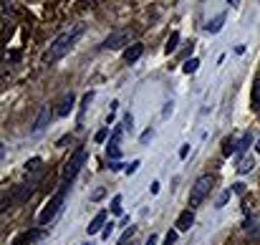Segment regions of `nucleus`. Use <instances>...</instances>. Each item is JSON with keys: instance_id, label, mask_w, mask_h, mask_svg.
<instances>
[{"instance_id": "1", "label": "nucleus", "mask_w": 260, "mask_h": 245, "mask_svg": "<svg viewBox=\"0 0 260 245\" xmlns=\"http://www.w3.org/2000/svg\"><path fill=\"white\" fill-rule=\"evenodd\" d=\"M86 30V25L84 23H74L69 30H63L51 46H48V51L43 53V61L46 64H56V61H61L74 46H76V41H79V36Z\"/></svg>"}, {"instance_id": "2", "label": "nucleus", "mask_w": 260, "mask_h": 245, "mask_svg": "<svg viewBox=\"0 0 260 245\" xmlns=\"http://www.w3.org/2000/svg\"><path fill=\"white\" fill-rule=\"evenodd\" d=\"M212 185H215V177H212V174H202V177L194 179V185H192V190H189V200H187L189 210L200 207V205L207 200V195L212 192Z\"/></svg>"}, {"instance_id": "3", "label": "nucleus", "mask_w": 260, "mask_h": 245, "mask_svg": "<svg viewBox=\"0 0 260 245\" xmlns=\"http://www.w3.org/2000/svg\"><path fill=\"white\" fill-rule=\"evenodd\" d=\"M66 192H69V187H66V185H61V187H58V192L46 202V207H43V210H41V215H38V223H41V225L51 223V220L58 215V210H61V205H63V200H66Z\"/></svg>"}, {"instance_id": "4", "label": "nucleus", "mask_w": 260, "mask_h": 245, "mask_svg": "<svg viewBox=\"0 0 260 245\" xmlns=\"http://www.w3.org/2000/svg\"><path fill=\"white\" fill-rule=\"evenodd\" d=\"M84 162H86V149H76V152H74V157H71L69 164H66V169H63V182H61V185L71 187V182H74V179H76V174L81 172Z\"/></svg>"}, {"instance_id": "5", "label": "nucleus", "mask_w": 260, "mask_h": 245, "mask_svg": "<svg viewBox=\"0 0 260 245\" xmlns=\"http://www.w3.org/2000/svg\"><path fill=\"white\" fill-rule=\"evenodd\" d=\"M129 38H132V33H129V30H116V33H111V36L101 43V48H106V51L121 48L124 43H129Z\"/></svg>"}, {"instance_id": "6", "label": "nucleus", "mask_w": 260, "mask_h": 245, "mask_svg": "<svg viewBox=\"0 0 260 245\" xmlns=\"http://www.w3.org/2000/svg\"><path fill=\"white\" fill-rule=\"evenodd\" d=\"M243 233H245L248 238L258 240L260 238V212H253V215L245 218V223H243Z\"/></svg>"}, {"instance_id": "7", "label": "nucleus", "mask_w": 260, "mask_h": 245, "mask_svg": "<svg viewBox=\"0 0 260 245\" xmlns=\"http://www.w3.org/2000/svg\"><path fill=\"white\" fill-rule=\"evenodd\" d=\"M53 114H56V111H53V106H43V109H41V114L36 116V124H33V134H41V132H43V129H46L48 124H51Z\"/></svg>"}, {"instance_id": "8", "label": "nucleus", "mask_w": 260, "mask_h": 245, "mask_svg": "<svg viewBox=\"0 0 260 245\" xmlns=\"http://www.w3.org/2000/svg\"><path fill=\"white\" fill-rule=\"evenodd\" d=\"M121 132H124V127H116V129H114V134H111V139H109V147H106V155H109V160H119V157H121V149H119Z\"/></svg>"}, {"instance_id": "9", "label": "nucleus", "mask_w": 260, "mask_h": 245, "mask_svg": "<svg viewBox=\"0 0 260 245\" xmlns=\"http://www.w3.org/2000/svg\"><path fill=\"white\" fill-rule=\"evenodd\" d=\"M142 53H144V46H142V43H132V46L124 51V61H126V64H137V61L142 58Z\"/></svg>"}, {"instance_id": "10", "label": "nucleus", "mask_w": 260, "mask_h": 245, "mask_svg": "<svg viewBox=\"0 0 260 245\" xmlns=\"http://www.w3.org/2000/svg\"><path fill=\"white\" fill-rule=\"evenodd\" d=\"M192 223H194V212H192V210H184V212H179V218H177V230H179V233H187V230L192 228Z\"/></svg>"}, {"instance_id": "11", "label": "nucleus", "mask_w": 260, "mask_h": 245, "mask_svg": "<svg viewBox=\"0 0 260 245\" xmlns=\"http://www.w3.org/2000/svg\"><path fill=\"white\" fill-rule=\"evenodd\" d=\"M101 228H106V212H104V210L93 215V220L88 223V228H86V230H88V235H96V233H99Z\"/></svg>"}, {"instance_id": "12", "label": "nucleus", "mask_w": 260, "mask_h": 245, "mask_svg": "<svg viewBox=\"0 0 260 245\" xmlns=\"http://www.w3.org/2000/svg\"><path fill=\"white\" fill-rule=\"evenodd\" d=\"M74 101H76V99H74V94L69 91V94H66V96L58 101V109H56V114H58V116H66V114L74 109Z\"/></svg>"}, {"instance_id": "13", "label": "nucleus", "mask_w": 260, "mask_h": 245, "mask_svg": "<svg viewBox=\"0 0 260 245\" xmlns=\"http://www.w3.org/2000/svg\"><path fill=\"white\" fill-rule=\"evenodd\" d=\"M43 235V230H30V233H23V235H18L15 238V245H33L38 238Z\"/></svg>"}, {"instance_id": "14", "label": "nucleus", "mask_w": 260, "mask_h": 245, "mask_svg": "<svg viewBox=\"0 0 260 245\" xmlns=\"http://www.w3.org/2000/svg\"><path fill=\"white\" fill-rule=\"evenodd\" d=\"M222 23H225V13H220V15H215V18H212V20H210V23L205 25V30L215 36V33H220V30H222Z\"/></svg>"}, {"instance_id": "15", "label": "nucleus", "mask_w": 260, "mask_h": 245, "mask_svg": "<svg viewBox=\"0 0 260 245\" xmlns=\"http://www.w3.org/2000/svg\"><path fill=\"white\" fill-rule=\"evenodd\" d=\"M253 167H255V160L250 155H243L238 162V174H248V172H253Z\"/></svg>"}, {"instance_id": "16", "label": "nucleus", "mask_w": 260, "mask_h": 245, "mask_svg": "<svg viewBox=\"0 0 260 245\" xmlns=\"http://www.w3.org/2000/svg\"><path fill=\"white\" fill-rule=\"evenodd\" d=\"M250 104H253V111L260 114V79L253 81V91H250Z\"/></svg>"}, {"instance_id": "17", "label": "nucleus", "mask_w": 260, "mask_h": 245, "mask_svg": "<svg viewBox=\"0 0 260 245\" xmlns=\"http://www.w3.org/2000/svg\"><path fill=\"white\" fill-rule=\"evenodd\" d=\"M238 144H240V139H235V137H230V139H225V147H222V155H225V157H230V155H235V152H238Z\"/></svg>"}, {"instance_id": "18", "label": "nucleus", "mask_w": 260, "mask_h": 245, "mask_svg": "<svg viewBox=\"0 0 260 245\" xmlns=\"http://www.w3.org/2000/svg\"><path fill=\"white\" fill-rule=\"evenodd\" d=\"M177 43H179V33L174 30L172 36H170V41H167V46H165V51H167V53H174V51H177Z\"/></svg>"}, {"instance_id": "19", "label": "nucleus", "mask_w": 260, "mask_h": 245, "mask_svg": "<svg viewBox=\"0 0 260 245\" xmlns=\"http://www.w3.org/2000/svg\"><path fill=\"white\" fill-rule=\"evenodd\" d=\"M197 66H200V61H197V58H189V61H184L182 71H184V74H194V71H197Z\"/></svg>"}, {"instance_id": "20", "label": "nucleus", "mask_w": 260, "mask_h": 245, "mask_svg": "<svg viewBox=\"0 0 260 245\" xmlns=\"http://www.w3.org/2000/svg\"><path fill=\"white\" fill-rule=\"evenodd\" d=\"M121 210H124V207H121V195H116V197L111 200V212H114V215H121Z\"/></svg>"}, {"instance_id": "21", "label": "nucleus", "mask_w": 260, "mask_h": 245, "mask_svg": "<svg viewBox=\"0 0 260 245\" xmlns=\"http://www.w3.org/2000/svg\"><path fill=\"white\" fill-rule=\"evenodd\" d=\"M91 99H93V94L88 91L86 96H84V101H81V109H79V119H84V111H86V106L91 104Z\"/></svg>"}, {"instance_id": "22", "label": "nucleus", "mask_w": 260, "mask_h": 245, "mask_svg": "<svg viewBox=\"0 0 260 245\" xmlns=\"http://www.w3.org/2000/svg\"><path fill=\"white\" fill-rule=\"evenodd\" d=\"M121 127H124L126 132H132V129H134V116H132V114H126V116L121 119Z\"/></svg>"}, {"instance_id": "23", "label": "nucleus", "mask_w": 260, "mask_h": 245, "mask_svg": "<svg viewBox=\"0 0 260 245\" xmlns=\"http://www.w3.org/2000/svg\"><path fill=\"white\" fill-rule=\"evenodd\" d=\"M41 160H38V157H36V160H30V162H25V172H36V169H38V167H41Z\"/></svg>"}, {"instance_id": "24", "label": "nucleus", "mask_w": 260, "mask_h": 245, "mask_svg": "<svg viewBox=\"0 0 260 245\" xmlns=\"http://www.w3.org/2000/svg\"><path fill=\"white\" fill-rule=\"evenodd\" d=\"M230 197H233V190H228V192H222V195H220V200H217V207H222V205H225V202H228Z\"/></svg>"}, {"instance_id": "25", "label": "nucleus", "mask_w": 260, "mask_h": 245, "mask_svg": "<svg viewBox=\"0 0 260 245\" xmlns=\"http://www.w3.org/2000/svg\"><path fill=\"white\" fill-rule=\"evenodd\" d=\"M106 134H109V127H104V129H101V132H96V137H93V139H96V142H99V144H101V142H104V139H106Z\"/></svg>"}, {"instance_id": "26", "label": "nucleus", "mask_w": 260, "mask_h": 245, "mask_svg": "<svg viewBox=\"0 0 260 245\" xmlns=\"http://www.w3.org/2000/svg\"><path fill=\"white\" fill-rule=\"evenodd\" d=\"M114 228H116V225H114V223H109V225H106V228L101 230V235H104V240H109V235L114 233Z\"/></svg>"}, {"instance_id": "27", "label": "nucleus", "mask_w": 260, "mask_h": 245, "mask_svg": "<svg viewBox=\"0 0 260 245\" xmlns=\"http://www.w3.org/2000/svg\"><path fill=\"white\" fill-rule=\"evenodd\" d=\"M165 245H177V233H167V238H165Z\"/></svg>"}, {"instance_id": "28", "label": "nucleus", "mask_w": 260, "mask_h": 245, "mask_svg": "<svg viewBox=\"0 0 260 245\" xmlns=\"http://www.w3.org/2000/svg\"><path fill=\"white\" fill-rule=\"evenodd\" d=\"M152 137H154V132H152V129H147V132L142 134V139H139V142H142V144H147V142H149Z\"/></svg>"}, {"instance_id": "29", "label": "nucleus", "mask_w": 260, "mask_h": 245, "mask_svg": "<svg viewBox=\"0 0 260 245\" xmlns=\"http://www.w3.org/2000/svg\"><path fill=\"white\" fill-rule=\"evenodd\" d=\"M137 169H139V160H134V162H132L129 167H126V174H134Z\"/></svg>"}, {"instance_id": "30", "label": "nucleus", "mask_w": 260, "mask_h": 245, "mask_svg": "<svg viewBox=\"0 0 260 245\" xmlns=\"http://www.w3.org/2000/svg\"><path fill=\"white\" fill-rule=\"evenodd\" d=\"M104 195H106V190H104V187H99V190H96V192L91 195V200H101Z\"/></svg>"}, {"instance_id": "31", "label": "nucleus", "mask_w": 260, "mask_h": 245, "mask_svg": "<svg viewBox=\"0 0 260 245\" xmlns=\"http://www.w3.org/2000/svg\"><path fill=\"white\" fill-rule=\"evenodd\" d=\"M132 235H134V228H129V230H126V233H124V235H121V245L126 243V240H129V238H132Z\"/></svg>"}, {"instance_id": "32", "label": "nucleus", "mask_w": 260, "mask_h": 245, "mask_svg": "<svg viewBox=\"0 0 260 245\" xmlns=\"http://www.w3.org/2000/svg\"><path fill=\"white\" fill-rule=\"evenodd\" d=\"M187 155H189V144H182V149H179V157H182V160H184V157H187Z\"/></svg>"}, {"instance_id": "33", "label": "nucleus", "mask_w": 260, "mask_h": 245, "mask_svg": "<svg viewBox=\"0 0 260 245\" xmlns=\"http://www.w3.org/2000/svg\"><path fill=\"white\" fill-rule=\"evenodd\" d=\"M144 245H157V235H149V240H147Z\"/></svg>"}, {"instance_id": "34", "label": "nucleus", "mask_w": 260, "mask_h": 245, "mask_svg": "<svg viewBox=\"0 0 260 245\" xmlns=\"http://www.w3.org/2000/svg\"><path fill=\"white\" fill-rule=\"evenodd\" d=\"M255 149H258V152H260V139H258V144H255Z\"/></svg>"}, {"instance_id": "35", "label": "nucleus", "mask_w": 260, "mask_h": 245, "mask_svg": "<svg viewBox=\"0 0 260 245\" xmlns=\"http://www.w3.org/2000/svg\"><path fill=\"white\" fill-rule=\"evenodd\" d=\"M86 245H91V243H86Z\"/></svg>"}]
</instances>
